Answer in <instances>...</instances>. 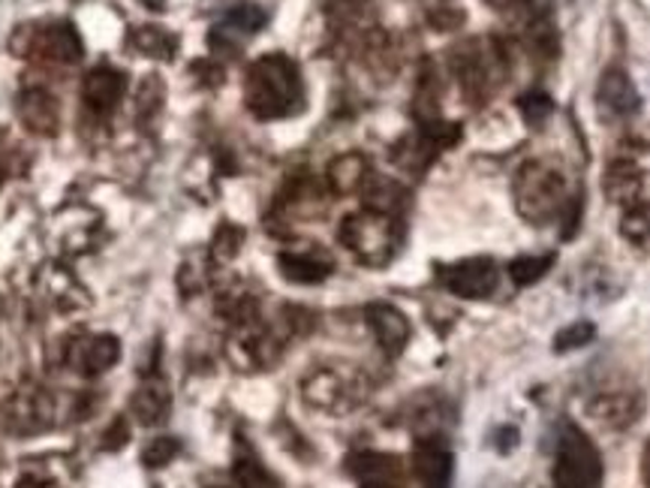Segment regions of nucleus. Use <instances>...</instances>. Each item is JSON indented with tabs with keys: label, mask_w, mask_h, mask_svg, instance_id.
I'll return each instance as SVG.
<instances>
[{
	"label": "nucleus",
	"mask_w": 650,
	"mask_h": 488,
	"mask_svg": "<svg viewBox=\"0 0 650 488\" xmlns=\"http://www.w3.org/2000/svg\"><path fill=\"white\" fill-rule=\"evenodd\" d=\"M350 470H353L355 477L362 479V486H392L397 477L395 458H388V455H374V453L355 455Z\"/></svg>",
	"instance_id": "nucleus-20"
},
{
	"label": "nucleus",
	"mask_w": 650,
	"mask_h": 488,
	"mask_svg": "<svg viewBox=\"0 0 650 488\" xmlns=\"http://www.w3.org/2000/svg\"><path fill=\"white\" fill-rule=\"evenodd\" d=\"M244 100L263 121L296 115L305 106V85L296 61L287 55H265L254 61L244 78Z\"/></svg>",
	"instance_id": "nucleus-1"
},
{
	"label": "nucleus",
	"mask_w": 650,
	"mask_h": 488,
	"mask_svg": "<svg viewBox=\"0 0 650 488\" xmlns=\"http://www.w3.org/2000/svg\"><path fill=\"white\" fill-rule=\"evenodd\" d=\"M166 411H169V389H166L163 380H145L139 392L132 395V413L142 425H157L160 420H166Z\"/></svg>",
	"instance_id": "nucleus-17"
},
{
	"label": "nucleus",
	"mask_w": 650,
	"mask_h": 488,
	"mask_svg": "<svg viewBox=\"0 0 650 488\" xmlns=\"http://www.w3.org/2000/svg\"><path fill=\"white\" fill-rule=\"evenodd\" d=\"M367 326L374 329L376 341L388 356H397L409 341V322L404 314L397 311L395 305L376 301L367 308Z\"/></svg>",
	"instance_id": "nucleus-11"
},
{
	"label": "nucleus",
	"mask_w": 650,
	"mask_h": 488,
	"mask_svg": "<svg viewBox=\"0 0 650 488\" xmlns=\"http://www.w3.org/2000/svg\"><path fill=\"white\" fill-rule=\"evenodd\" d=\"M124 91H127V76H124L121 70L103 64V67L90 70L85 82H82V100H85L90 112L109 115V112L118 109Z\"/></svg>",
	"instance_id": "nucleus-8"
},
{
	"label": "nucleus",
	"mask_w": 650,
	"mask_h": 488,
	"mask_svg": "<svg viewBox=\"0 0 650 488\" xmlns=\"http://www.w3.org/2000/svg\"><path fill=\"white\" fill-rule=\"evenodd\" d=\"M413 474L425 488H449V482H452V453L440 441L425 437L413 453Z\"/></svg>",
	"instance_id": "nucleus-10"
},
{
	"label": "nucleus",
	"mask_w": 650,
	"mask_h": 488,
	"mask_svg": "<svg viewBox=\"0 0 650 488\" xmlns=\"http://www.w3.org/2000/svg\"><path fill=\"white\" fill-rule=\"evenodd\" d=\"M590 416L608 428H627L641 416V399L632 392H603L590 401Z\"/></svg>",
	"instance_id": "nucleus-12"
},
{
	"label": "nucleus",
	"mask_w": 650,
	"mask_h": 488,
	"mask_svg": "<svg viewBox=\"0 0 650 488\" xmlns=\"http://www.w3.org/2000/svg\"><path fill=\"white\" fill-rule=\"evenodd\" d=\"M329 184L341 197L362 190L367 184V160L362 155H341L338 160H331Z\"/></svg>",
	"instance_id": "nucleus-18"
},
{
	"label": "nucleus",
	"mask_w": 650,
	"mask_h": 488,
	"mask_svg": "<svg viewBox=\"0 0 650 488\" xmlns=\"http://www.w3.org/2000/svg\"><path fill=\"white\" fill-rule=\"evenodd\" d=\"M554 266V256H519L509 263V278L515 280L519 287H530L548 275V268Z\"/></svg>",
	"instance_id": "nucleus-22"
},
{
	"label": "nucleus",
	"mask_w": 650,
	"mask_h": 488,
	"mask_svg": "<svg viewBox=\"0 0 650 488\" xmlns=\"http://www.w3.org/2000/svg\"><path fill=\"white\" fill-rule=\"evenodd\" d=\"M132 43H136V49H139L142 55L163 57V61H169V57L175 55L178 49L175 36L166 34L163 28H154V24H145L139 31H132Z\"/></svg>",
	"instance_id": "nucleus-21"
},
{
	"label": "nucleus",
	"mask_w": 650,
	"mask_h": 488,
	"mask_svg": "<svg viewBox=\"0 0 650 488\" xmlns=\"http://www.w3.org/2000/svg\"><path fill=\"white\" fill-rule=\"evenodd\" d=\"M19 118L28 130L40 136H52L57 130V103L45 88H28L19 97Z\"/></svg>",
	"instance_id": "nucleus-13"
},
{
	"label": "nucleus",
	"mask_w": 650,
	"mask_h": 488,
	"mask_svg": "<svg viewBox=\"0 0 650 488\" xmlns=\"http://www.w3.org/2000/svg\"><path fill=\"white\" fill-rule=\"evenodd\" d=\"M265 22H268V12L259 3H242V7L226 12V19L221 24H214V31L209 34V45L211 49H235L247 36L263 31Z\"/></svg>",
	"instance_id": "nucleus-7"
},
{
	"label": "nucleus",
	"mask_w": 650,
	"mask_h": 488,
	"mask_svg": "<svg viewBox=\"0 0 650 488\" xmlns=\"http://www.w3.org/2000/svg\"><path fill=\"white\" fill-rule=\"evenodd\" d=\"M500 268L491 256H470L440 268V284L461 299H486L497 289Z\"/></svg>",
	"instance_id": "nucleus-5"
},
{
	"label": "nucleus",
	"mask_w": 650,
	"mask_h": 488,
	"mask_svg": "<svg viewBox=\"0 0 650 488\" xmlns=\"http://www.w3.org/2000/svg\"><path fill=\"white\" fill-rule=\"evenodd\" d=\"M620 235L632 244H641L650 238V202H632L627 211H624V221H620Z\"/></svg>",
	"instance_id": "nucleus-23"
},
{
	"label": "nucleus",
	"mask_w": 650,
	"mask_h": 488,
	"mask_svg": "<svg viewBox=\"0 0 650 488\" xmlns=\"http://www.w3.org/2000/svg\"><path fill=\"white\" fill-rule=\"evenodd\" d=\"M280 275L292 284H320L331 275V263L317 254H305V251H287L277 259Z\"/></svg>",
	"instance_id": "nucleus-15"
},
{
	"label": "nucleus",
	"mask_w": 650,
	"mask_h": 488,
	"mask_svg": "<svg viewBox=\"0 0 650 488\" xmlns=\"http://www.w3.org/2000/svg\"><path fill=\"white\" fill-rule=\"evenodd\" d=\"M599 103L606 106L608 112H615V115H632V112H639L641 97L636 85L629 82L627 73H620V70H608L599 78Z\"/></svg>",
	"instance_id": "nucleus-14"
},
{
	"label": "nucleus",
	"mask_w": 650,
	"mask_h": 488,
	"mask_svg": "<svg viewBox=\"0 0 650 488\" xmlns=\"http://www.w3.org/2000/svg\"><path fill=\"white\" fill-rule=\"evenodd\" d=\"M521 112H524V118H528L530 124H542L554 112V103L552 97H545V94H528V97L521 100Z\"/></svg>",
	"instance_id": "nucleus-27"
},
{
	"label": "nucleus",
	"mask_w": 650,
	"mask_h": 488,
	"mask_svg": "<svg viewBox=\"0 0 650 488\" xmlns=\"http://www.w3.org/2000/svg\"><path fill=\"white\" fill-rule=\"evenodd\" d=\"M350 395V389L343 383L334 371H320L305 383V399L317 407H326V411H338L343 407V401Z\"/></svg>",
	"instance_id": "nucleus-19"
},
{
	"label": "nucleus",
	"mask_w": 650,
	"mask_h": 488,
	"mask_svg": "<svg viewBox=\"0 0 650 488\" xmlns=\"http://www.w3.org/2000/svg\"><path fill=\"white\" fill-rule=\"evenodd\" d=\"M594 322L587 320H578L573 322V326H566V329H561V332L554 335V350L557 353H569V350H578V347H587L590 341H594Z\"/></svg>",
	"instance_id": "nucleus-24"
},
{
	"label": "nucleus",
	"mask_w": 650,
	"mask_h": 488,
	"mask_svg": "<svg viewBox=\"0 0 650 488\" xmlns=\"http://www.w3.org/2000/svg\"><path fill=\"white\" fill-rule=\"evenodd\" d=\"M338 238H341L347 251H353L359 263L380 268L395 256L397 244H401V230H397L392 214H380V211L367 209L362 214H350L341 223Z\"/></svg>",
	"instance_id": "nucleus-2"
},
{
	"label": "nucleus",
	"mask_w": 650,
	"mask_h": 488,
	"mask_svg": "<svg viewBox=\"0 0 650 488\" xmlns=\"http://www.w3.org/2000/svg\"><path fill=\"white\" fill-rule=\"evenodd\" d=\"M242 238H244V233L238 230V226L223 223L221 233L214 235V244H211V254H214V259H221V263L232 259V256L238 254V244H242Z\"/></svg>",
	"instance_id": "nucleus-25"
},
{
	"label": "nucleus",
	"mask_w": 650,
	"mask_h": 488,
	"mask_svg": "<svg viewBox=\"0 0 650 488\" xmlns=\"http://www.w3.org/2000/svg\"><path fill=\"white\" fill-rule=\"evenodd\" d=\"M554 486L557 488H599L603 486V455L578 425L566 422L557 437L554 455Z\"/></svg>",
	"instance_id": "nucleus-3"
},
{
	"label": "nucleus",
	"mask_w": 650,
	"mask_h": 488,
	"mask_svg": "<svg viewBox=\"0 0 650 488\" xmlns=\"http://www.w3.org/2000/svg\"><path fill=\"white\" fill-rule=\"evenodd\" d=\"M362 488H392V486H362Z\"/></svg>",
	"instance_id": "nucleus-29"
},
{
	"label": "nucleus",
	"mask_w": 650,
	"mask_h": 488,
	"mask_svg": "<svg viewBox=\"0 0 650 488\" xmlns=\"http://www.w3.org/2000/svg\"><path fill=\"white\" fill-rule=\"evenodd\" d=\"M641 477L650 486V444L644 446V455H641Z\"/></svg>",
	"instance_id": "nucleus-28"
},
{
	"label": "nucleus",
	"mask_w": 650,
	"mask_h": 488,
	"mask_svg": "<svg viewBox=\"0 0 650 488\" xmlns=\"http://www.w3.org/2000/svg\"><path fill=\"white\" fill-rule=\"evenodd\" d=\"M178 449H181V444H178L175 437H157V441H151V446L145 449V465L148 467H160V465H169L172 458L178 455Z\"/></svg>",
	"instance_id": "nucleus-26"
},
{
	"label": "nucleus",
	"mask_w": 650,
	"mask_h": 488,
	"mask_svg": "<svg viewBox=\"0 0 650 488\" xmlns=\"http://www.w3.org/2000/svg\"><path fill=\"white\" fill-rule=\"evenodd\" d=\"M515 205L530 223L557 221L566 205L563 176L548 163H528L515 176Z\"/></svg>",
	"instance_id": "nucleus-4"
},
{
	"label": "nucleus",
	"mask_w": 650,
	"mask_h": 488,
	"mask_svg": "<svg viewBox=\"0 0 650 488\" xmlns=\"http://www.w3.org/2000/svg\"><path fill=\"white\" fill-rule=\"evenodd\" d=\"M22 52L19 55H28V52H36L43 61H52V64H78L82 61V36L70 22H55L45 24V28H36L31 31V40L19 45Z\"/></svg>",
	"instance_id": "nucleus-6"
},
{
	"label": "nucleus",
	"mask_w": 650,
	"mask_h": 488,
	"mask_svg": "<svg viewBox=\"0 0 650 488\" xmlns=\"http://www.w3.org/2000/svg\"><path fill=\"white\" fill-rule=\"evenodd\" d=\"M603 190L611 202H627V205L639 202L641 169L629 160H615L603 178Z\"/></svg>",
	"instance_id": "nucleus-16"
},
{
	"label": "nucleus",
	"mask_w": 650,
	"mask_h": 488,
	"mask_svg": "<svg viewBox=\"0 0 650 488\" xmlns=\"http://www.w3.org/2000/svg\"><path fill=\"white\" fill-rule=\"evenodd\" d=\"M118 356H121V344H118V338H111V335H94V338H82L76 344L70 347V365L82 371V374H88V378H97L103 371H109L115 362H118Z\"/></svg>",
	"instance_id": "nucleus-9"
}]
</instances>
